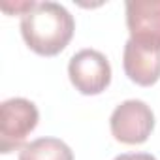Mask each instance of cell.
I'll return each instance as SVG.
<instances>
[{"instance_id":"cell-2","label":"cell","mask_w":160,"mask_h":160,"mask_svg":"<svg viewBox=\"0 0 160 160\" xmlns=\"http://www.w3.org/2000/svg\"><path fill=\"white\" fill-rule=\"evenodd\" d=\"M40 119L38 108L27 98H10L0 106V151L4 154L23 147Z\"/></svg>"},{"instance_id":"cell-3","label":"cell","mask_w":160,"mask_h":160,"mask_svg":"<svg viewBox=\"0 0 160 160\" xmlns=\"http://www.w3.org/2000/svg\"><path fill=\"white\" fill-rule=\"evenodd\" d=\"M109 126L117 141L139 145L149 139L154 128V113L141 100H126L113 109Z\"/></svg>"},{"instance_id":"cell-1","label":"cell","mask_w":160,"mask_h":160,"mask_svg":"<svg viewBox=\"0 0 160 160\" xmlns=\"http://www.w3.org/2000/svg\"><path fill=\"white\" fill-rule=\"evenodd\" d=\"M75 21L70 12L57 2H36L21 17V34L27 45L43 57L58 55L72 40Z\"/></svg>"},{"instance_id":"cell-6","label":"cell","mask_w":160,"mask_h":160,"mask_svg":"<svg viewBox=\"0 0 160 160\" xmlns=\"http://www.w3.org/2000/svg\"><path fill=\"white\" fill-rule=\"evenodd\" d=\"M126 25L130 38L160 42V0H128Z\"/></svg>"},{"instance_id":"cell-8","label":"cell","mask_w":160,"mask_h":160,"mask_svg":"<svg viewBox=\"0 0 160 160\" xmlns=\"http://www.w3.org/2000/svg\"><path fill=\"white\" fill-rule=\"evenodd\" d=\"M113 160H156V158L149 152H126V154L115 156Z\"/></svg>"},{"instance_id":"cell-5","label":"cell","mask_w":160,"mask_h":160,"mask_svg":"<svg viewBox=\"0 0 160 160\" xmlns=\"http://www.w3.org/2000/svg\"><path fill=\"white\" fill-rule=\"evenodd\" d=\"M122 66L136 85H154L160 79V42L130 38L124 45Z\"/></svg>"},{"instance_id":"cell-4","label":"cell","mask_w":160,"mask_h":160,"mask_svg":"<svg viewBox=\"0 0 160 160\" xmlns=\"http://www.w3.org/2000/svg\"><path fill=\"white\" fill-rule=\"evenodd\" d=\"M72 85L87 96L104 92L111 83V66L108 58L96 49L77 51L68 64Z\"/></svg>"},{"instance_id":"cell-7","label":"cell","mask_w":160,"mask_h":160,"mask_svg":"<svg viewBox=\"0 0 160 160\" xmlns=\"http://www.w3.org/2000/svg\"><path fill=\"white\" fill-rule=\"evenodd\" d=\"M19 160H73V152L58 138H38L21 149Z\"/></svg>"}]
</instances>
